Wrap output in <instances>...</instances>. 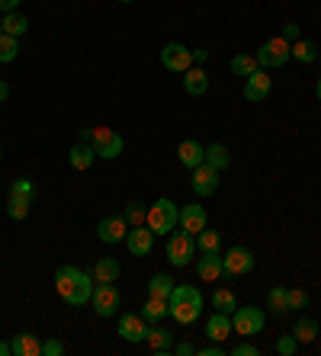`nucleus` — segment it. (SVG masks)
Instances as JSON below:
<instances>
[{"label":"nucleus","instance_id":"a19ab883","mask_svg":"<svg viewBox=\"0 0 321 356\" xmlns=\"http://www.w3.org/2000/svg\"><path fill=\"white\" fill-rule=\"evenodd\" d=\"M260 350L254 343H238V347H231V356H257Z\"/></svg>","mask_w":321,"mask_h":356},{"label":"nucleus","instance_id":"0eeeda50","mask_svg":"<svg viewBox=\"0 0 321 356\" xmlns=\"http://www.w3.org/2000/svg\"><path fill=\"white\" fill-rule=\"evenodd\" d=\"M91 145H93V154L103 158V161H116L119 154H123V148H125L123 135L116 132V129H107V125H97V129H93Z\"/></svg>","mask_w":321,"mask_h":356},{"label":"nucleus","instance_id":"6e6552de","mask_svg":"<svg viewBox=\"0 0 321 356\" xmlns=\"http://www.w3.org/2000/svg\"><path fill=\"white\" fill-rule=\"evenodd\" d=\"M91 305L100 318H113L123 305V296L116 289L113 282H93V296H91Z\"/></svg>","mask_w":321,"mask_h":356},{"label":"nucleus","instance_id":"c85d7f7f","mask_svg":"<svg viewBox=\"0 0 321 356\" xmlns=\"http://www.w3.org/2000/svg\"><path fill=\"white\" fill-rule=\"evenodd\" d=\"M196 248L203 250V254H222V234L206 225V228L196 234Z\"/></svg>","mask_w":321,"mask_h":356},{"label":"nucleus","instance_id":"c9c22d12","mask_svg":"<svg viewBox=\"0 0 321 356\" xmlns=\"http://www.w3.org/2000/svg\"><path fill=\"white\" fill-rule=\"evenodd\" d=\"M19 58V39H13V35H0V65H10V61Z\"/></svg>","mask_w":321,"mask_h":356},{"label":"nucleus","instance_id":"a211bd4d","mask_svg":"<svg viewBox=\"0 0 321 356\" xmlns=\"http://www.w3.org/2000/svg\"><path fill=\"white\" fill-rule=\"evenodd\" d=\"M196 273L203 282H219L225 276V264H222V254H203L196 260Z\"/></svg>","mask_w":321,"mask_h":356},{"label":"nucleus","instance_id":"e433bc0d","mask_svg":"<svg viewBox=\"0 0 321 356\" xmlns=\"http://www.w3.org/2000/svg\"><path fill=\"white\" fill-rule=\"evenodd\" d=\"M123 218L129 222V228H135V225H145L148 222V206L145 202H129L123 212Z\"/></svg>","mask_w":321,"mask_h":356},{"label":"nucleus","instance_id":"72a5a7b5","mask_svg":"<svg viewBox=\"0 0 321 356\" xmlns=\"http://www.w3.org/2000/svg\"><path fill=\"white\" fill-rule=\"evenodd\" d=\"M267 308H270L273 315H286V312H289L286 289H283V286H273V289L267 292Z\"/></svg>","mask_w":321,"mask_h":356},{"label":"nucleus","instance_id":"aec40b11","mask_svg":"<svg viewBox=\"0 0 321 356\" xmlns=\"http://www.w3.org/2000/svg\"><path fill=\"white\" fill-rule=\"evenodd\" d=\"M10 350H13V356H42V340L33 331H19L10 340Z\"/></svg>","mask_w":321,"mask_h":356},{"label":"nucleus","instance_id":"4468645a","mask_svg":"<svg viewBox=\"0 0 321 356\" xmlns=\"http://www.w3.org/2000/svg\"><path fill=\"white\" fill-rule=\"evenodd\" d=\"M123 244L129 248L132 257H145V254H151V248H155V232H151L148 225H135V228H129Z\"/></svg>","mask_w":321,"mask_h":356},{"label":"nucleus","instance_id":"bb28decb","mask_svg":"<svg viewBox=\"0 0 321 356\" xmlns=\"http://www.w3.org/2000/svg\"><path fill=\"white\" fill-rule=\"evenodd\" d=\"M0 23H3V33L13 35V39H19V35L29 33V19H26L19 10H10V13H3V19H0Z\"/></svg>","mask_w":321,"mask_h":356},{"label":"nucleus","instance_id":"7ed1b4c3","mask_svg":"<svg viewBox=\"0 0 321 356\" xmlns=\"http://www.w3.org/2000/svg\"><path fill=\"white\" fill-rule=\"evenodd\" d=\"M177 222H180V209H177L173 199H157V202L148 206V222L145 225L155 234H171L177 228Z\"/></svg>","mask_w":321,"mask_h":356},{"label":"nucleus","instance_id":"1a4fd4ad","mask_svg":"<svg viewBox=\"0 0 321 356\" xmlns=\"http://www.w3.org/2000/svg\"><path fill=\"white\" fill-rule=\"evenodd\" d=\"M289 45L292 42H286L283 35H276V39H267L260 49H257V65L264 67H283L289 58H292V51H289Z\"/></svg>","mask_w":321,"mask_h":356},{"label":"nucleus","instance_id":"423d86ee","mask_svg":"<svg viewBox=\"0 0 321 356\" xmlns=\"http://www.w3.org/2000/svg\"><path fill=\"white\" fill-rule=\"evenodd\" d=\"M167 260H171L173 266H187L189 260L196 257V238L193 234H187L180 228V232H171L167 234V248H164Z\"/></svg>","mask_w":321,"mask_h":356},{"label":"nucleus","instance_id":"37998d69","mask_svg":"<svg viewBox=\"0 0 321 356\" xmlns=\"http://www.w3.org/2000/svg\"><path fill=\"white\" fill-rule=\"evenodd\" d=\"M173 353L189 356V353H196V347H193V343H173Z\"/></svg>","mask_w":321,"mask_h":356},{"label":"nucleus","instance_id":"9b49d317","mask_svg":"<svg viewBox=\"0 0 321 356\" xmlns=\"http://www.w3.org/2000/svg\"><path fill=\"white\" fill-rule=\"evenodd\" d=\"M222 264H225V276H244L254 270V254L241 248V244H235V248H228L222 254Z\"/></svg>","mask_w":321,"mask_h":356},{"label":"nucleus","instance_id":"de8ad7c7","mask_svg":"<svg viewBox=\"0 0 321 356\" xmlns=\"http://www.w3.org/2000/svg\"><path fill=\"white\" fill-rule=\"evenodd\" d=\"M7 97H10V87L7 81H0V103H7Z\"/></svg>","mask_w":321,"mask_h":356},{"label":"nucleus","instance_id":"3c124183","mask_svg":"<svg viewBox=\"0 0 321 356\" xmlns=\"http://www.w3.org/2000/svg\"><path fill=\"white\" fill-rule=\"evenodd\" d=\"M315 93H318V99H321V77H318V87H315Z\"/></svg>","mask_w":321,"mask_h":356},{"label":"nucleus","instance_id":"393cba45","mask_svg":"<svg viewBox=\"0 0 321 356\" xmlns=\"http://www.w3.org/2000/svg\"><path fill=\"white\" fill-rule=\"evenodd\" d=\"M228 334H231V315H225V312H215V315L206 321V337L215 340V343H222Z\"/></svg>","mask_w":321,"mask_h":356},{"label":"nucleus","instance_id":"2f4dec72","mask_svg":"<svg viewBox=\"0 0 321 356\" xmlns=\"http://www.w3.org/2000/svg\"><path fill=\"white\" fill-rule=\"evenodd\" d=\"M173 286H177V282H173L167 273H155V276H151V282H148V296H155V298H171Z\"/></svg>","mask_w":321,"mask_h":356},{"label":"nucleus","instance_id":"473e14b6","mask_svg":"<svg viewBox=\"0 0 321 356\" xmlns=\"http://www.w3.org/2000/svg\"><path fill=\"white\" fill-rule=\"evenodd\" d=\"M228 67H231V74H238V77H251L257 71V55H235V58L228 61Z\"/></svg>","mask_w":321,"mask_h":356},{"label":"nucleus","instance_id":"39448f33","mask_svg":"<svg viewBox=\"0 0 321 356\" xmlns=\"http://www.w3.org/2000/svg\"><path fill=\"white\" fill-rule=\"evenodd\" d=\"M264 324H267V315H264V308H257V305H241L231 315V331L238 334V337H254V334L264 331Z\"/></svg>","mask_w":321,"mask_h":356},{"label":"nucleus","instance_id":"a878e982","mask_svg":"<svg viewBox=\"0 0 321 356\" xmlns=\"http://www.w3.org/2000/svg\"><path fill=\"white\" fill-rule=\"evenodd\" d=\"M206 164H212L219 174L231 164V151H228L225 141H212V145H206Z\"/></svg>","mask_w":321,"mask_h":356},{"label":"nucleus","instance_id":"f704fd0d","mask_svg":"<svg viewBox=\"0 0 321 356\" xmlns=\"http://www.w3.org/2000/svg\"><path fill=\"white\" fill-rule=\"evenodd\" d=\"M212 308H215V312H225V315H235V308H238V298L231 296L228 289H215V292H212Z\"/></svg>","mask_w":321,"mask_h":356},{"label":"nucleus","instance_id":"412c9836","mask_svg":"<svg viewBox=\"0 0 321 356\" xmlns=\"http://www.w3.org/2000/svg\"><path fill=\"white\" fill-rule=\"evenodd\" d=\"M97 154H93V145L91 141H77L75 148L68 151V164L75 167V170H91Z\"/></svg>","mask_w":321,"mask_h":356},{"label":"nucleus","instance_id":"79ce46f5","mask_svg":"<svg viewBox=\"0 0 321 356\" xmlns=\"http://www.w3.org/2000/svg\"><path fill=\"white\" fill-rule=\"evenodd\" d=\"M283 39H286V42H296V39H302V35H299V23H286V26H283Z\"/></svg>","mask_w":321,"mask_h":356},{"label":"nucleus","instance_id":"cd10ccee","mask_svg":"<svg viewBox=\"0 0 321 356\" xmlns=\"http://www.w3.org/2000/svg\"><path fill=\"white\" fill-rule=\"evenodd\" d=\"M171 315V308H167V298H155V296H148V302L141 305V318L148 324H157L161 318H167Z\"/></svg>","mask_w":321,"mask_h":356},{"label":"nucleus","instance_id":"6e6d98bb","mask_svg":"<svg viewBox=\"0 0 321 356\" xmlns=\"http://www.w3.org/2000/svg\"><path fill=\"white\" fill-rule=\"evenodd\" d=\"M318 58H321V51H318Z\"/></svg>","mask_w":321,"mask_h":356},{"label":"nucleus","instance_id":"4c0bfd02","mask_svg":"<svg viewBox=\"0 0 321 356\" xmlns=\"http://www.w3.org/2000/svg\"><path fill=\"white\" fill-rule=\"evenodd\" d=\"M286 302H289V312H302V308H308V292L305 289H286Z\"/></svg>","mask_w":321,"mask_h":356},{"label":"nucleus","instance_id":"c03bdc74","mask_svg":"<svg viewBox=\"0 0 321 356\" xmlns=\"http://www.w3.org/2000/svg\"><path fill=\"white\" fill-rule=\"evenodd\" d=\"M199 353H203V356H222V353H225V350H222V347H219V343H215V340H212V347H206V350H199Z\"/></svg>","mask_w":321,"mask_h":356},{"label":"nucleus","instance_id":"b1692460","mask_svg":"<svg viewBox=\"0 0 321 356\" xmlns=\"http://www.w3.org/2000/svg\"><path fill=\"white\" fill-rule=\"evenodd\" d=\"M119 273H123V266H119V260L116 257H100L97 264H93V270H91L93 282H116L119 280Z\"/></svg>","mask_w":321,"mask_h":356},{"label":"nucleus","instance_id":"c756f323","mask_svg":"<svg viewBox=\"0 0 321 356\" xmlns=\"http://www.w3.org/2000/svg\"><path fill=\"white\" fill-rule=\"evenodd\" d=\"M289 51H292V58H296L299 65H312V61L318 58V49H315V42H308V39H296L289 45Z\"/></svg>","mask_w":321,"mask_h":356},{"label":"nucleus","instance_id":"49530a36","mask_svg":"<svg viewBox=\"0 0 321 356\" xmlns=\"http://www.w3.org/2000/svg\"><path fill=\"white\" fill-rule=\"evenodd\" d=\"M206 58H209V51H206V49H193V61H196V65H203Z\"/></svg>","mask_w":321,"mask_h":356},{"label":"nucleus","instance_id":"6ab92c4d","mask_svg":"<svg viewBox=\"0 0 321 356\" xmlns=\"http://www.w3.org/2000/svg\"><path fill=\"white\" fill-rule=\"evenodd\" d=\"M177 161H180L187 170H193V167H199L206 161V148H203L199 141L187 138V141H180V148H177Z\"/></svg>","mask_w":321,"mask_h":356},{"label":"nucleus","instance_id":"ea45409f","mask_svg":"<svg viewBox=\"0 0 321 356\" xmlns=\"http://www.w3.org/2000/svg\"><path fill=\"white\" fill-rule=\"evenodd\" d=\"M65 353V343L58 337H52V340H42V356H61Z\"/></svg>","mask_w":321,"mask_h":356},{"label":"nucleus","instance_id":"09e8293b","mask_svg":"<svg viewBox=\"0 0 321 356\" xmlns=\"http://www.w3.org/2000/svg\"><path fill=\"white\" fill-rule=\"evenodd\" d=\"M93 138V129H81V132H77V141H91Z\"/></svg>","mask_w":321,"mask_h":356},{"label":"nucleus","instance_id":"f3484780","mask_svg":"<svg viewBox=\"0 0 321 356\" xmlns=\"http://www.w3.org/2000/svg\"><path fill=\"white\" fill-rule=\"evenodd\" d=\"M270 87H273L270 74H267L264 67H257L254 74L247 77V83H244V99H251V103H264V97L270 93Z\"/></svg>","mask_w":321,"mask_h":356},{"label":"nucleus","instance_id":"864d4df0","mask_svg":"<svg viewBox=\"0 0 321 356\" xmlns=\"http://www.w3.org/2000/svg\"><path fill=\"white\" fill-rule=\"evenodd\" d=\"M0 35H3V23H0Z\"/></svg>","mask_w":321,"mask_h":356},{"label":"nucleus","instance_id":"a18cd8bd","mask_svg":"<svg viewBox=\"0 0 321 356\" xmlns=\"http://www.w3.org/2000/svg\"><path fill=\"white\" fill-rule=\"evenodd\" d=\"M19 3H23V0H0V10H3V13H10V10H17Z\"/></svg>","mask_w":321,"mask_h":356},{"label":"nucleus","instance_id":"5701e85b","mask_svg":"<svg viewBox=\"0 0 321 356\" xmlns=\"http://www.w3.org/2000/svg\"><path fill=\"white\" fill-rule=\"evenodd\" d=\"M183 90H187L189 97H203V93L209 90V74L199 65H193L187 74H183Z\"/></svg>","mask_w":321,"mask_h":356},{"label":"nucleus","instance_id":"603ef678","mask_svg":"<svg viewBox=\"0 0 321 356\" xmlns=\"http://www.w3.org/2000/svg\"><path fill=\"white\" fill-rule=\"evenodd\" d=\"M119 3H135V0H119Z\"/></svg>","mask_w":321,"mask_h":356},{"label":"nucleus","instance_id":"7c9ffc66","mask_svg":"<svg viewBox=\"0 0 321 356\" xmlns=\"http://www.w3.org/2000/svg\"><path fill=\"white\" fill-rule=\"evenodd\" d=\"M292 337H296L299 343H315V337H318V324H315L312 318H299V321L292 324Z\"/></svg>","mask_w":321,"mask_h":356},{"label":"nucleus","instance_id":"20e7f679","mask_svg":"<svg viewBox=\"0 0 321 356\" xmlns=\"http://www.w3.org/2000/svg\"><path fill=\"white\" fill-rule=\"evenodd\" d=\"M33 199H36V186L33 180H13V186H10V199H7V216L13 218V222H23L26 216H29V209H33Z\"/></svg>","mask_w":321,"mask_h":356},{"label":"nucleus","instance_id":"4be33fe9","mask_svg":"<svg viewBox=\"0 0 321 356\" xmlns=\"http://www.w3.org/2000/svg\"><path fill=\"white\" fill-rule=\"evenodd\" d=\"M145 343H148L151 353H171V350H173V334L167 331V327H161V321H157L155 327H148Z\"/></svg>","mask_w":321,"mask_h":356},{"label":"nucleus","instance_id":"5fc2aeb1","mask_svg":"<svg viewBox=\"0 0 321 356\" xmlns=\"http://www.w3.org/2000/svg\"><path fill=\"white\" fill-rule=\"evenodd\" d=\"M0 158H3V151H0Z\"/></svg>","mask_w":321,"mask_h":356},{"label":"nucleus","instance_id":"f257e3e1","mask_svg":"<svg viewBox=\"0 0 321 356\" xmlns=\"http://www.w3.org/2000/svg\"><path fill=\"white\" fill-rule=\"evenodd\" d=\"M55 292L65 305L81 308V305H87L91 296H93V276L84 273V270H77V266H58Z\"/></svg>","mask_w":321,"mask_h":356},{"label":"nucleus","instance_id":"58836bf2","mask_svg":"<svg viewBox=\"0 0 321 356\" xmlns=\"http://www.w3.org/2000/svg\"><path fill=\"white\" fill-rule=\"evenodd\" d=\"M296 350H299V340L292 337V334H283V337L276 340V353L280 356H292Z\"/></svg>","mask_w":321,"mask_h":356},{"label":"nucleus","instance_id":"f8f14e48","mask_svg":"<svg viewBox=\"0 0 321 356\" xmlns=\"http://www.w3.org/2000/svg\"><path fill=\"white\" fill-rule=\"evenodd\" d=\"M116 331H119V337L129 340V343H145V337H148V321L139 315H119V324H116Z\"/></svg>","mask_w":321,"mask_h":356},{"label":"nucleus","instance_id":"9d476101","mask_svg":"<svg viewBox=\"0 0 321 356\" xmlns=\"http://www.w3.org/2000/svg\"><path fill=\"white\" fill-rule=\"evenodd\" d=\"M161 65H164L167 71H173V74H187L189 67L196 65V61H193V49H187L180 42H167L164 49H161Z\"/></svg>","mask_w":321,"mask_h":356},{"label":"nucleus","instance_id":"ddd939ff","mask_svg":"<svg viewBox=\"0 0 321 356\" xmlns=\"http://www.w3.org/2000/svg\"><path fill=\"white\" fill-rule=\"evenodd\" d=\"M125 234H129V222H125L123 216H107V218H100L97 225V238L103 241V244H123Z\"/></svg>","mask_w":321,"mask_h":356},{"label":"nucleus","instance_id":"2eb2a0df","mask_svg":"<svg viewBox=\"0 0 321 356\" xmlns=\"http://www.w3.org/2000/svg\"><path fill=\"white\" fill-rule=\"evenodd\" d=\"M215 190H219V170L212 164H206V161L193 167V193L196 196H212Z\"/></svg>","mask_w":321,"mask_h":356},{"label":"nucleus","instance_id":"8fccbe9b","mask_svg":"<svg viewBox=\"0 0 321 356\" xmlns=\"http://www.w3.org/2000/svg\"><path fill=\"white\" fill-rule=\"evenodd\" d=\"M10 353H13V350H10V343H7V340H0V356H10Z\"/></svg>","mask_w":321,"mask_h":356},{"label":"nucleus","instance_id":"dca6fc26","mask_svg":"<svg viewBox=\"0 0 321 356\" xmlns=\"http://www.w3.org/2000/svg\"><path fill=\"white\" fill-rule=\"evenodd\" d=\"M206 222H209V218H206V209L199 206V202H189V206L180 209V222H177V225H180L187 234H193V238H196V234L206 228Z\"/></svg>","mask_w":321,"mask_h":356},{"label":"nucleus","instance_id":"f03ea898","mask_svg":"<svg viewBox=\"0 0 321 356\" xmlns=\"http://www.w3.org/2000/svg\"><path fill=\"white\" fill-rule=\"evenodd\" d=\"M167 308H171V318L177 324H193L203 315V292L196 286H187V282H177L167 298Z\"/></svg>","mask_w":321,"mask_h":356}]
</instances>
